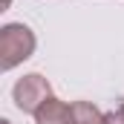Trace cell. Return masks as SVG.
<instances>
[{"label":"cell","instance_id":"1","mask_svg":"<svg viewBox=\"0 0 124 124\" xmlns=\"http://www.w3.org/2000/svg\"><path fill=\"white\" fill-rule=\"evenodd\" d=\"M35 46H38L35 32L26 23H6L0 29V69L9 72L26 58H32Z\"/></svg>","mask_w":124,"mask_h":124},{"label":"cell","instance_id":"2","mask_svg":"<svg viewBox=\"0 0 124 124\" xmlns=\"http://www.w3.org/2000/svg\"><path fill=\"white\" fill-rule=\"evenodd\" d=\"M12 98H15V104H17L20 113L35 116V113L40 110V104L52 98V87H49V81H46L40 72H29V75H23V78L15 84Z\"/></svg>","mask_w":124,"mask_h":124},{"label":"cell","instance_id":"3","mask_svg":"<svg viewBox=\"0 0 124 124\" xmlns=\"http://www.w3.org/2000/svg\"><path fill=\"white\" fill-rule=\"evenodd\" d=\"M35 124H72V107L52 95V98L43 101L40 110L35 113Z\"/></svg>","mask_w":124,"mask_h":124},{"label":"cell","instance_id":"4","mask_svg":"<svg viewBox=\"0 0 124 124\" xmlns=\"http://www.w3.org/2000/svg\"><path fill=\"white\" fill-rule=\"evenodd\" d=\"M72 124H110L107 113H101L90 101H72Z\"/></svg>","mask_w":124,"mask_h":124},{"label":"cell","instance_id":"5","mask_svg":"<svg viewBox=\"0 0 124 124\" xmlns=\"http://www.w3.org/2000/svg\"><path fill=\"white\" fill-rule=\"evenodd\" d=\"M107 121L110 124H124V104H118L113 113H107Z\"/></svg>","mask_w":124,"mask_h":124},{"label":"cell","instance_id":"6","mask_svg":"<svg viewBox=\"0 0 124 124\" xmlns=\"http://www.w3.org/2000/svg\"><path fill=\"white\" fill-rule=\"evenodd\" d=\"M0 124H12V121H9V118H3V121H0Z\"/></svg>","mask_w":124,"mask_h":124}]
</instances>
